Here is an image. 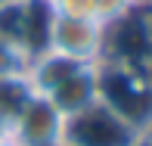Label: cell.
Returning a JSON list of instances; mask_svg holds the SVG:
<instances>
[{
    "label": "cell",
    "instance_id": "6da1fadb",
    "mask_svg": "<svg viewBox=\"0 0 152 146\" xmlns=\"http://www.w3.org/2000/svg\"><path fill=\"white\" fill-rule=\"evenodd\" d=\"M96 84H99V100L112 112H118L127 124H134L137 131L152 124V75L99 59Z\"/></svg>",
    "mask_w": 152,
    "mask_h": 146
},
{
    "label": "cell",
    "instance_id": "7a4b0ae2",
    "mask_svg": "<svg viewBox=\"0 0 152 146\" xmlns=\"http://www.w3.org/2000/svg\"><path fill=\"white\" fill-rule=\"evenodd\" d=\"M102 59L152 75V3H134L121 19L106 25Z\"/></svg>",
    "mask_w": 152,
    "mask_h": 146
},
{
    "label": "cell",
    "instance_id": "3957f363",
    "mask_svg": "<svg viewBox=\"0 0 152 146\" xmlns=\"http://www.w3.org/2000/svg\"><path fill=\"white\" fill-rule=\"evenodd\" d=\"M140 131L127 124L118 112L96 100L93 106L65 118L62 146H134Z\"/></svg>",
    "mask_w": 152,
    "mask_h": 146
},
{
    "label": "cell",
    "instance_id": "277c9868",
    "mask_svg": "<svg viewBox=\"0 0 152 146\" xmlns=\"http://www.w3.org/2000/svg\"><path fill=\"white\" fill-rule=\"evenodd\" d=\"M47 50L59 56L81 62V65H96L106 50V25L99 19H65L53 16Z\"/></svg>",
    "mask_w": 152,
    "mask_h": 146
},
{
    "label": "cell",
    "instance_id": "5b68a950",
    "mask_svg": "<svg viewBox=\"0 0 152 146\" xmlns=\"http://www.w3.org/2000/svg\"><path fill=\"white\" fill-rule=\"evenodd\" d=\"M62 128L65 115L44 93H34L12 118V137L22 146H62Z\"/></svg>",
    "mask_w": 152,
    "mask_h": 146
},
{
    "label": "cell",
    "instance_id": "8992f818",
    "mask_svg": "<svg viewBox=\"0 0 152 146\" xmlns=\"http://www.w3.org/2000/svg\"><path fill=\"white\" fill-rule=\"evenodd\" d=\"M47 100L59 109L62 115H75L81 109L93 106L99 100V84H96V65H75L56 87L47 93Z\"/></svg>",
    "mask_w": 152,
    "mask_h": 146
},
{
    "label": "cell",
    "instance_id": "52a82bcc",
    "mask_svg": "<svg viewBox=\"0 0 152 146\" xmlns=\"http://www.w3.org/2000/svg\"><path fill=\"white\" fill-rule=\"evenodd\" d=\"M34 96V87L28 75H12V78H0V112L6 118H16L22 112V106Z\"/></svg>",
    "mask_w": 152,
    "mask_h": 146
},
{
    "label": "cell",
    "instance_id": "ba28073f",
    "mask_svg": "<svg viewBox=\"0 0 152 146\" xmlns=\"http://www.w3.org/2000/svg\"><path fill=\"white\" fill-rule=\"evenodd\" d=\"M31 53L25 50L22 44L3 37L0 34V78H12V75H25L28 72Z\"/></svg>",
    "mask_w": 152,
    "mask_h": 146
},
{
    "label": "cell",
    "instance_id": "9c48e42d",
    "mask_svg": "<svg viewBox=\"0 0 152 146\" xmlns=\"http://www.w3.org/2000/svg\"><path fill=\"white\" fill-rule=\"evenodd\" d=\"M53 16L65 19H96V3L93 0H47Z\"/></svg>",
    "mask_w": 152,
    "mask_h": 146
},
{
    "label": "cell",
    "instance_id": "30bf717a",
    "mask_svg": "<svg viewBox=\"0 0 152 146\" xmlns=\"http://www.w3.org/2000/svg\"><path fill=\"white\" fill-rule=\"evenodd\" d=\"M93 3H96V19L102 25H112L115 19H121L134 6V0H93Z\"/></svg>",
    "mask_w": 152,
    "mask_h": 146
},
{
    "label": "cell",
    "instance_id": "8fae6325",
    "mask_svg": "<svg viewBox=\"0 0 152 146\" xmlns=\"http://www.w3.org/2000/svg\"><path fill=\"white\" fill-rule=\"evenodd\" d=\"M134 146H152V124H146V128L137 134V143Z\"/></svg>",
    "mask_w": 152,
    "mask_h": 146
},
{
    "label": "cell",
    "instance_id": "7c38bea8",
    "mask_svg": "<svg viewBox=\"0 0 152 146\" xmlns=\"http://www.w3.org/2000/svg\"><path fill=\"white\" fill-rule=\"evenodd\" d=\"M3 137H12V121L0 112V140H3Z\"/></svg>",
    "mask_w": 152,
    "mask_h": 146
},
{
    "label": "cell",
    "instance_id": "4fadbf2b",
    "mask_svg": "<svg viewBox=\"0 0 152 146\" xmlns=\"http://www.w3.org/2000/svg\"><path fill=\"white\" fill-rule=\"evenodd\" d=\"M0 146H22V143H19L16 137H3V140H0Z\"/></svg>",
    "mask_w": 152,
    "mask_h": 146
},
{
    "label": "cell",
    "instance_id": "5bb4252c",
    "mask_svg": "<svg viewBox=\"0 0 152 146\" xmlns=\"http://www.w3.org/2000/svg\"><path fill=\"white\" fill-rule=\"evenodd\" d=\"M10 3H16V0H0V10H3V6H10Z\"/></svg>",
    "mask_w": 152,
    "mask_h": 146
},
{
    "label": "cell",
    "instance_id": "9a60e30c",
    "mask_svg": "<svg viewBox=\"0 0 152 146\" xmlns=\"http://www.w3.org/2000/svg\"><path fill=\"white\" fill-rule=\"evenodd\" d=\"M134 3H149V0H134Z\"/></svg>",
    "mask_w": 152,
    "mask_h": 146
},
{
    "label": "cell",
    "instance_id": "2e32d148",
    "mask_svg": "<svg viewBox=\"0 0 152 146\" xmlns=\"http://www.w3.org/2000/svg\"><path fill=\"white\" fill-rule=\"evenodd\" d=\"M149 3H152V0H149Z\"/></svg>",
    "mask_w": 152,
    "mask_h": 146
}]
</instances>
